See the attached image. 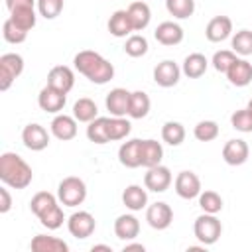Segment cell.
Instances as JSON below:
<instances>
[{"mask_svg": "<svg viewBox=\"0 0 252 252\" xmlns=\"http://www.w3.org/2000/svg\"><path fill=\"white\" fill-rule=\"evenodd\" d=\"M75 69L94 85H106L114 77V65L93 49H83L73 57Z\"/></svg>", "mask_w": 252, "mask_h": 252, "instance_id": "1", "label": "cell"}, {"mask_svg": "<svg viewBox=\"0 0 252 252\" xmlns=\"http://www.w3.org/2000/svg\"><path fill=\"white\" fill-rule=\"evenodd\" d=\"M0 179L12 189H26L33 179V171L22 156L4 152L0 156Z\"/></svg>", "mask_w": 252, "mask_h": 252, "instance_id": "2", "label": "cell"}, {"mask_svg": "<svg viewBox=\"0 0 252 252\" xmlns=\"http://www.w3.org/2000/svg\"><path fill=\"white\" fill-rule=\"evenodd\" d=\"M57 199L61 205L65 207H77L87 199V185L81 177L69 175L65 179H61L59 187H57Z\"/></svg>", "mask_w": 252, "mask_h": 252, "instance_id": "3", "label": "cell"}, {"mask_svg": "<svg viewBox=\"0 0 252 252\" xmlns=\"http://www.w3.org/2000/svg\"><path fill=\"white\" fill-rule=\"evenodd\" d=\"M193 232H195V238H197L203 246H211V244H215V242L220 238V234H222V224H220V220L217 219V215L203 213L201 217L195 219Z\"/></svg>", "mask_w": 252, "mask_h": 252, "instance_id": "4", "label": "cell"}, {"mask_svg": "<svg viewBox=\"0 0 252 252\" xmlns=\"http://www.w3.org/2000/svg\"><path fill=\"white\" fill-rule=\"evenodd\" d=\"M24 71V57L18 53H4L0 57V91H8Z\"/></svg>", "mask_w": 252, "mask_h": 252, "instance_id": "5", "label": "cell"}, {"mask_svg": "<svg viewBox=\"0 0 252 252\" xmlns=\"http://www.w3.org/2000/svg\"><path fill=\"white\" fill-rule=\"evenodd\" d=\"M173 177H171V171L169 167L165 165H154V167H148L146 175H144V187L148 191H154V193H163L169 189Z\"/></svg>", "mask_w": 252, "mask_h": 252, "instance_id": "6", "label": "cell"}, {"mask_svg": "<svg viewBox=\"0 0 252 252\" xmlns=\"http://www.w3.org/2000/svg\"><path fill=\"white\" fill-rule=\"evenodd\" d=\"M94 226H96L94 217L89 211H75L69 217V220H67V228H69L71 236L81 238V240L83 238H89L94 232Z\"/></svg>", "mask_w": 252, "mask_h": 252, "instance_id": "7", "label": "cell"}, {"mask_svg": "<svg viewBox=\"0 0 252 252\" xmlns=\"http://www.w3.org/2000/svg\"><path fill=\"white\" fill-rule=\"evenodd\" d=\"M146 220L152 228L156 230H165L171 222H173V211L167 203L163 201H158L154 205H150L146 209Z\"/></svg>", "mask_w": 252, "mask_h": 252, "instance_id": "8", "label": "cell"}, {"mask_svg": "<svg viewBox=\"0 0 252 252\" xmlns=\"http://www.w3.org/2000/svg\"><path fill=\"white\" fill-rule=\"evenodd\" d=\"M65 102H67V94L61 93V91H57V89H53V87H49V85H45L39 91V94H37L39 108L45 110V112H49V114H59L63 110Z\"/></svg>", "mask_w": 252, "mask_h": 252, "instance_id": "9", "label": "cell"}, {"mask_svg": "<svg viewBox=\"0 0 252 252\" xmlns=\"http://www.w3.org/2000/svg\"><path fill=\"white\" fill-rule=\"evenodd\" d=\"M173 187H175V193L181 199H195L201 193V179L197 177V173L185 169V171L177 173V177L173 181Z\"/></svg>", "mask_w": 252, "mask_h": 252, "instance_id": "10", "label": "cell"}, {"mask_svg": "<svg viewBox=\"0 0 252 252\" xmlns=\"http://www.w3.org/2000/svg\"><path fill=\"white\" fill-rule=\"evenodd\" d=\"M179 77H181V69L171 59H165L154 67V81H156V85H159L163 89L175 87L179 83Z\"/></svg>", "mask_w": 252, "mask_h": 252, "instance_id": "11", "label": "cell"}, {"mask_svg": "<svg viewBox=\"0 0 252 252\" xmlns=\"http://www.w3.org/2000/svg\"><path fill=\"white\" fill-rule=\"evenodd\" d=\"M22 142L32 152H41L49 146V132L41 124H28L22 130Z\"/></svg>", "mask_w": 252, "mask_h": 252, "instance_id": "12", "label": "cell"}, {"mask_svg": "<svg viewBox=\"0 0 252 252\" xmlns=\"http://www.w3.org/2000/svg\"><path fill=\"white\" fill-rule=\"evenodd\" d=\"M47 85L67 94L75 87V73L67 65H55L47 73Z\"/></svg>", "mask_w": 252, "mask_h": 252, "instance_id": "13", "label": "cell"}, {"mask_svg": "<svg viewBox=\"0 0 252 252\" xmlns=\"http://www.w3.org/2000/svg\"><path fill=\"white\" fill-rule=\"evenodd\" d=\"M130 91L122 89V87H116L112 89L108 94H106V110L110 112V116H126L128 114V108H130Z\"/></svg>", "mask_w": 252, "mask_h": 252, "instance_id": "14", "label": "cell"}, {"mask_svg": "<svg viewBox=\"0 0 252 252\" xmlns=\"http://www.w3.org/2000/svg\"><path fill=\"white\" fill-rule=\"evenodd\" d=\"M49 128H51V134L57 140L69 142V140H73L77 136V118L75 116H69V114H57L51 120Z\"/></svg>", "mask_w": 252, "mask_h": 252, "instance_id": "15", "label": "cell"}, {"mask_svg": "<svg viewBox=\"0 0 252 252\" xmlns=\"http://www.w3.org/2000/svg\"><path fill=\"white\" fill-rule=\"evenodd\" d=\"M250 156V148L244 140L240 138H234V140H228L222 148V159L228 163V165H242L246 163Z\"/></svg>", "mask_w": 252, "mask_h": 252, "instance_id": "16", "label": "cell"}, {"mask_svg": "<svg viewBox=\"0 0 252 252\" xmlns=\"http://www.w3.org/2000/svg\"><path fill=\"white\" fill-rule=\"evenodd\" d=\"M232 33V20L228 16H215L205 28V37L213 43L224 41Z\"/></svg>", "mask_w": 252, "mask_h": 252, "instance_id": "17", "label": "cell"}, {"mask_svg": "<svg viewBox=\"0 0 252 252\" xmlns=\"http://www.w3.org/2000/svg\"><path fill=\"white\" fill-rule=\"evenodd\" d=\"M118 161L124 167H130V169L140 167L142 165V140L134 138V140L124 142L118 148Z\"/></svg>", "mask_w": 252, "mask_h": 252, "instance_id": "18", "label": "cell"}, {"mask_svg": "<svg viewBox=\"0 0 252 252\" xmlns=\"http://www.w3.org/2000/svg\"><path fill=\"white\" fill-rule=\"evenodd\" d=\"M154 37L161 45H177L183 41V28L175 22H161L154 32Z\"/></svg>", "mask_w": 252, "mask_h": 252, "instance_id": "19", "label": "cell"}, {"mask_svg": "<svg viewBox=\"0 0 252 252\" xmlns=\"http://www.w3.org/2000/svg\"><path fill=\"white\" fill-rule=\"evenodd\" d=\"M224 75H226V79H228L230 85H234V87H246L252 81V63H248L246 59H236Z\"/></svg>", "mask_w": 252, "mask_h": 252, "instance_id": "20", "label": "cell"}, {"mask_svg": "<svg viewBox=\"0 0 252 252\" xmlns=\"http://www.w3.org/2000/svg\"><path fill=\"white\" fill-rule=\"evenodd\" d=\"M114 234L120 240H134L140 234V220L134 215H120L114 220Z\"/></svg>", "mask_w": 252, "mask_h": 252, "instance_id": "21", "label": "cell"}, {"mask_svg": "<svg viewBox=\"0 0 252 252\" xmlns=\"http://www.w3.org/2000/svg\"><path fill=\"white\" fill-rule=\"evenodd\" d=\"M30 248L33 252H69V244L57 236H47V234H37L32 238Z\"/></svg>", "mask_w": 252, "mask_h": 252, "instance_id": "22", "label": "cell"}, {"mask_svg": "<svg viewBox=\"0 0 252 252\" xmlns=\"http://www.w3.org/2000/svg\"><path fill=\"white\" fill-rule=\"evenodd\" d=\"M128 16H130V22H132V28L134 32H142L150 26V20H152V10L146 2H132L128 6Z\"/></svg>", "mask_w": 252, "mask_h": 252, "instance_id": "23", "label": "cell"}, {"mask_svg": "<svg viewBox=\"0 0 252 252\" xmlns=\"http://www.w3.org/2000/svg\"><path fill=\"white\" fill-rule=\"evenodd\" d=\"M10 20H12L16 26H20L22 30L30 32V30L35 26V20H37V16H35V6L24 4V6L12 8V10H10Z\"/></svg>", "mask_w": 252, "mask_h": 252, "instance_id": "24", "label": "cell"}, {"mask_svg": "<svg viewBox=\"0 0 252 252\" xmlns=\"http://www.w3.org/2000/svg\"><path fill=\"white\" fill-rule=\"evenodd\" d=\"M108 32L114 35V37H126L134 32L132 28V22H130V16H128V10H116L110 20H108Z\"/></svg>", "mask_w": 252, "mask_h": 252, "instance_id": "25", "label": "cell"}, {"mask_svg": "<svg viewBox=\"0 0 252 252\" xmlns=\"http://www.w3.org/2000/svg\"><path fill=\"white\" fill-rule=\"evenodd\" d=\"M122 203L130 211H142L148 205V193L140 185H128L122 191Z\"/></svg>", "mask_w": 252, "mask_h": 252, "instance_id": "26", "label": "cell"}, {"mask_svg": "<svg viewBox=\"0 0 252 252\" xmlns=\"http://www.w3.org/2000/svg\"><path fill=\"white\" fill-rule=\"evenodd\" d=\"M209 67V61L203 53H189L183 61V67H181V73L189 79H199L201 75H205Z\"/></svg>", "mask_w": 252, "mask_h": 252, "instance_id": "27", "label": "cell"}, {"mask_svg": "<svg viewBox=\"0 0 252 252\" xmlns=\"http://www.w3.org/2000/svg\"><path fill=\"white\" fill-rule=\"evenodd\" d=\"M161 158H163V148L158 140H142V165L146 169L159 165Z\"/></svg>", "mask_w": 252, "mask_h": 252, "instance_id": "28", "label": "cell"}, {"mask_svg": "<svg viewBox=\"0 0 252 252\" xmlns=\"http://www.w3.org/2000/svg\"><path fill=\"white\" fill-rule=\"evenodd\" d=\"M150 106H152V100L150 96L144 93V91H134L130 94V108H128V116L130 118H146L148 112H150Z\"/></svg>", "mask_w": 252, "mask_h": 252, "instance_id": "29", "label": "cell"}, {"mask_svg": "<svg viewBox=\"0 0 252 252\" xmlns=\"http://www.w3.org/2000/svg\"><path fill=\"white\" fill-rule=\"evenodd\" d=\"M73 116L77 118V122H91L98 116V108H96V102L93 98H79L75 104H73Z\"/></svg>", "mask_w": 252, "mask_h": 252, "instance_id": "30", "label": "cell"}, {"mask_svg": "<svg viewBox=\"0 0 252 252\" xmlns=\"http://www.w3.org/2000/svg\"><path fill=\"white\" fill-rule=\"evenodd\" d=\"M106 126H108V118L96 116V118L91 120L89 126H87V138H89L93 144H106V142H110V140H108V130H106Z\"/></svg>", "mask_w": 252, "mask_h": 252, "instance_id": "31", "label": "cell"}, {"mask_svg": "<svg viewBox=\"0 0 252 252\" xmlns=\"http://www.w3.org/2000/svg\"><path fill=\"white\" fill-rule=\"evenodd\" d=\"M161 140L169 146H181L183 140H185V128L181 122H175V120H169L161 126Z\"/></svg>", "mask_w": 252, "mask_h": 252, "instance_id": "32", "label": "cell"}, {"mask_svg": "<svg viewBox=\"0 0 252 252\" xmlns=\"http://www.w3.org/2000/svg\"><path fill=\"white\" fill-rule=\"evenodd\" d=\"M106 130H108V140H110V142H116V140H124V138L130 134L132 124H130V120H126L124 116H110Z\"/></svg>", "mask_w": 252, "mask_h": 252, "instance_id": "33", "label": "cell"}, {"mask_svg": "<svg viewBox=\"0 0 252 252\" xmlns=\"http://www.w3.org/2000/svg\"><path fill=\"white\" fill-rule=\"evenodd\" d=\"M167 12L177 20H187L195 12V0H165Z\"/></svg>", "mask_w": 252, "mask_h": 252, "instance_id": "34", "label": "cell"}, {"mask_svg": "<svg viewBox=\"0 0 252 252\" xmlns=\"http://www.w3.org/2000/svg\"><path fill=\"white\" fill-rule=\"evenodd\" d=\"M232 51L236 55H242V57H248L252 55V32L250 30H240L232 35Z\"/></svg>", "mask_w": 252, "mask_h": 252, "instance_id": "35", "label": "cell"}, {"mask_svg": "<svg viewBox=\"0 0 252 252\" xmlns=\"http://www.w3.org/2000/svg\"><path fill=\"white\" fill-rule=\"evenodd\" d=\"M199 207L203 209V213H211L217 215L222 211V197L217 191H201L199 193Z\"/></svg>", "mask_w": 252, "mask_h": 252, "instance_id": "36", "label": "cell"}, {"mask_svg": "<svg viewBox=\"0 0 252 252\" xmlns=\"http://www.w3.org/2000/svg\"><path fill=\"white\" fill-rule=\"evenodd\" d=\"M37 219H39V222H41L47 230H57V228L63 224L65 215H63L61 205H59V203H55L53 207H49V209H47L43 215H39Z\"/></svg>", "mask_w": 252, "mask_h": 252, "instance_id": "37", "label": "cell"}, {"mask_svg": "<svg viewBox=\"0 0 252 252\" xmlns=\"http://www.w3.org/2000/svg\"><path fill=\"white\" fill-rule=\"evenodd\" d=\"M55 203H57V197H55V195H51L49 191H39V193H35V195L32 197L30 209H32V213H33L35 217H39V215H43L49 207H53Z\"/></svg>", "mask_w": 252, "mask_h": 252, "instance_id": "38", "label": "cell"}, {"mask_svg": "<svg viewBox=\"0 0 252 252\" xmlns=\"http://www.w3.org/2000/svg\"><path fill=\"white\" fill-rule=\"evenodd\" d=\"M193 136L199 142H213L219 136V124L215 120H201L193 128Z\"/></svg>", "mask_w": 252, "mask_h": 252, "instance_id": "39", "label": "cell"}, {"mask_svg": "<svg viewBox=\"0 0 252 252\" xmlns=\"http://www.w3.org/2000/svg\"><path fill=\"white\" fill-rule=\"evenodd\" d=\"M148 47H150L148 45V39L144 35H140V33L128 35V39L124 43V51L130 57H142V55H146L148 53Z\"/></svg>", "mask_w": 252, "mask_h": 252, "instance_id": "40", "label": "cell"}, {"mask_svg": "<svg viewBox=\"0 0 252 252\" xmlns=\"http://www.w3.org/2000/svg\"><path fill=\"white\" fill-rule=\"evenodd\" d=\"M2 35H4V39H6L8 43H22V41H26L28 32L22 30L20 26H16V24L8 18V20L4 22V26H2Z\"/></svg>", "mask_w": 252, "mask_h": 252, "instance_id": "41", "label": "cell"}, {"mask_svg": "<svg viewBox=\"0 0 252 252\" xmlns=\"http://www.w3.org/2000/svg\"><path fill=\"white\" fill-rule=\"evenodd\" d=\"M238 57H236V53L234 51H230V49H220V51H217L215 55H213V67L219 71V73H226L228 69H230V65L236 61Z\"/></svg>", "mask_w": 252, "mask_h": 252, "instance_id": "42", "label": "cell"}, {"mask_svg": "<svg viewBox=\"0 0 252 252\" xmlns=\"http://www.w3.org/2000/svg\"><path fill=\"white\" fill-rule=\"evenodd\" d=\"M230 124L238 132H252V112L248 108H240V110L232 112Z\"/></svg>", "mask_w": 252, "mask_h": 252, "instance_id": "43", "label": "cell"}, {"mask_svg": "<svg viewBox=\"0 0 252 252\" xmlns=\"http://www.w3.org/2000/svg\"><path fill=\"white\" fill-rule=\"evenodd\" d=\"M63 10V0H37V12L45 20H55Z\"/></svg>", "mask_w": 252, "mask_h": 252, "instance_id": "44", "label": "cell"}, {"mask_svg": "<svg viewBox=\"0 0 252 252\" xmlns=\"http://www.w3.org/2000/svg\"><path fill=\"white\" fill-rule=\"evenodd\" d=\"M12 209V197L8 191V185L0 187V213H8Z\"/></svg>", "mask_w": 252, "mask_h": 252, "instance_id": "45", "label": "cell"}, {"mask_svg": "<svg viewBox=\"0 0 252 252\" xmlns=\"http://www.w3.org/2000/svg\"><path fill=\"white\" fill-rule=\"evenodd\" d=\"M24 4H37L35 0H6V8L8 10H12V8H16V6H24Z\"/></svg>", "mask_w": 252, "mask_h": 252, "instance_id": "46", "label": "cell"}, {"mask_svg": "<svg viewBox=\"0 0 252 252\" xmlns=\"http://www.w3.org/2000/svg\"><path fill=\"white\" fill-rule=\"evenodd\" d=\"M124 252H132V250H138V252H144L146 250V246L144 244H138V242H132V244H124V248H122Z\"/></svg>", "mask_w": 252, "mask_h": 252, "instance_id": "47", "label": "cell"}, {"mask_svg": "<svg viewBox=\"0 0 252 252\" xmlns=\"http://www.w3.org/2000/svg\"><path fill=\"white\" fill-rule=\"evenodd\" d=\"M93 252H96V250H104V252H112V248L108 246V244H94L93 248H91Z\"/></svg>", "mask_w": 252, "mask_h": 252, "instance_id": "48", "label": "cell"}, {"mask_svg": "<svg viewBox=\"0 0 252 252\" xmlns=\"http://www.w3.org/2000/svg\"><path fill=\"white\" fill-rule=\"evenodd\" d=\"M246 108H248V110H250V112H252V98H250V100H248V106H246Z\"/></svg>", "mask_w": 252, "mask_h": 252, "instance_id": "49", "label": "cell"}]
</instances>
